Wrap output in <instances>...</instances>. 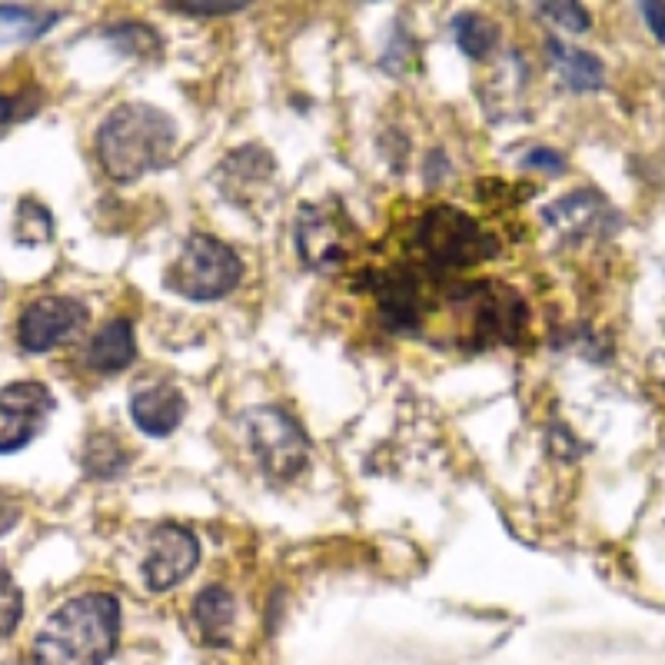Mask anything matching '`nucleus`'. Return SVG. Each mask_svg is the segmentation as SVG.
Here are the masks:
<instances>
[{
    "mask_svg": "<svg viewBox=\"0 0 665 665\" xmlns=\"http://www.w3.org/2000/svg\"><path fill=\"white\" fill-rule=\"evenodd\" d=\"M137 360V333L134 323L127 316H117L110 323H104L84 346V363L94 373H120Z\"/></svg>",
    "mask_w": 665,
    "mask_h": 665,
    "instance_id": "nucleus-11",
    "label": "nucleus"
},
{
    "mask_svg": "<svg viewBox=\"0 0 665 665\" xmlns=\"http://www.w3.org/2000/svg\"><path fill=\"white\" fill-rule=\"evenodd\" d=\"M63 20L60 10H37V7H13L0 3V43H30L40 40Z\"/></svg>",
    "mask_w": 665,
    "mask_h": 665,
    "instance_id": "nucleus-16",
    "label": "nucleus"
},
{
    "mask_svg": "<svg viewBox=\"0 0 665 665\" xmlns=\"http://www.w3.org/2000/svg\"><path fill=\"white\" fill-rule=\"evenodd\" d=\"M170 10L190 13V17H221V13H239L246 10V3H170Z\"/></svg>",
    "mask_w": 665,
    "mask_h": 665,
    "instance_id": "nucleus-24",
    "label": "nucleus"
},
{
    "mask_svg": "<svg viewBox=\"0 0 665 665\" xmlns=\"http://www.w3.org/2000/svg\"><path fill=\"white\" fill-rule=\"evenodd\" d=\"M276 174V160L270 150L263 147H239L233 150L221 167V180H223V194L229 197H243L250 201V194H256L260 187H266Z\"/></svg>",
    "mask_w": 665,
    "mask_h": 665,
    "instance_id": "nucleus-13",
    "label": "nucleus"
},
{
    "mask_svg": "<svg viewBox=\"0 0 665 665\" xmlns=\"http://www.w3.org/2000/svg\"><path fill=\"white\" fill-rule=\"evenodd\" d=\"M37 110V97H27V94H0V124H13V120H23Z\"/></svg>",
    "mask_w": 665,
    "mask_h": 665,
    "instance_id": "nucleus-23",
    "label": "nucleus"
},
{
    "mask_svg": "<svg viewBox=\"0 0 665 665\" xmlns=\"http://www.w3.org/2000/svg\"><path fill=\"white\" fill-rule=\"evenodd\" d=\"M201 563V539L194 529L180 522H160L150 532L147 559H144V583L150 593H167L190 579Z\"/></svg>",
    "mask_w": 665,
    "mask_h": 665,
    "instance_id": "nucleus-9",
    "label": "nucleus"
},
{
    "mask_svg": "<svg viewBox=\"0 0 665 665\" xmlns=\"http://www.w3.org/2000/svg\"><path fill=\"white\" fill-rule=\"evenodd\" d=\"M643 13H646V23H649V30L656 33V40H663L665 43V3L663 0H646V3H643Z\"/></svg>",
    "mask_w": 665,
    "mask_h": 665,
    "instance_id": "nucleus-25",
    "label": "nucleus"
},
{
    "mask_svg": "<svg viewBox=\"0 0 665 665\" xmlns=\"http://www.w3.org/2000/svg\"><path fill=\"white\" fill-rule=\"evenodd\" d=\"M50 239H53V214L33 197H20L17 214H13V243L23 250H33Z\"/></svg>",
    "mask_w": 665,
    "mask_h": 665,
    "instance_id": "nucleus-19",
    "label": "nucleus"
},
{
    "mask_svg": "<svg viewBox=\"0 0 665 665\" xmlns=\"http://www.w3.org/2000/svg\"><path fill=\"white\" fill-rule=\"evenodd\" d=\"M243 280V260L211 233H194L167 273V290L190 303H214L229 296Z\"/></svg>",
    "mask_w": 665,
    "mask_h": 665,
    "instance_id": "nucleus-4",
    "label": "nucleus"
},
{
    "mask_svg": "<svg viewBox=\"0 0 665 665\" xmlns=\"http://www.w3.org/2000/svg\"><path fill=\"white\" fill-rule=\"evenodd\" d=\"M190 616H194V626L201 633L204 643L211 646H226L229 643V633L236 626V599L233 593L221 586V583H211L207 589H201L194 596V606H190Z\"/></svg>",
    "mask_w": 665,
    "mask_h": 665,
    "instance_id": "nucleus-14",
    "label": "nucleus"
},
{
    "mask_svg": "<svg viewBox=\"0 0 665 665\" xmlns=\"http://www.w3.org/2000/svg\"><path fill=\"white\" fill-rule=\"evenodd\" d=\"M659 373H663V380H665V356H659Z\"/></svg>",
    "mask_w": 665,
    "mask_h": 665,
    "instance_id": "nucleus-27",
    "label": "nucleus"
},
{
    "mask_svg": "<svg viewBox=\"0 0 665 665\" xmlns=\"http://www.w3.org/2000/svg\"><path fill=\"white\" fill-rule=\"evenodd\" d=\"M17 522H20V506H17L13 499L0 496V536H3V532H10Z\"/></svg>",
    "mask_w": 665,
    "mask_h": 665,
    "instance_id": "nucleus-26",
    "label": "nucleus"
},
{
    "mask_svg": "<svg viewBox=\"0 0 665 665\" xmlns=\"http://www.w3.org/2000/svg\"><path fill=\"white\" fill-rule=\"evenodd\" d=\"M522 167L526 170H546V174H566V157L552 147H532L522 157Z\"/></svg>",
    "mask_w": 665,
    "mask_h": 665,
    "instance_id": "nucleus-22",
    "label": "nucleus"
},
{
    "mask_svg": "<svg viewBox=\"0 0 665 665\" xmlns=\"http://www.w3.org/2000/svg\"><path fill=\"white\" fill-rule=\"evenodd\" d=\"M87 323V306L74 296L30 300L17 316V343L23 353H50Z\"/></svg>",
    "mask_w": 665,
    "mask_h": 665,
    "instance_id": "nucleus-8",
    "label": "nucleus"
},
{
    "mask_svg": "<svg viewBox=\"0 0 665 665\" xmlns=\"http://www.w3.org/2000/svg\"><path fill=\"white\" fill-rule=\"evenodd\" d=\"M57 410V397L40 380L0 387V456H13L33 443Z\"/></svg>",
    "mask_w": 665,
    "mask_h": 665,
    "instance_id": "nucleus-7",
    "label": "nucleus"
},
{
    "mask_svg": "<svg viewBox=\"0 0 665 665\" xmlns=\"http://www.w3.org/2000/svg\"><path fill=\"white\" fill-rule=\"evenodd\" d=\"M413 246L430 273H456L499 253V239L456 207L427 211L417 223Z\"/></svg>",
    "mask_w": 665,
    "mask_h": 665,
    "instance_id": "nucleus-3",
    "label": "nucleus"
},
{
    "mask_svg": "<svg viewBox=\"0 0 665 665\" xmlns=\"http://www.w3.org/2000/svg\"><path fill=\"white\" fill-rule=\"evenodd\" d=\"M187 417V397L167 380H140L130 390V420L144 437L164 440Z\"/></svg>",
    "mask_w": 665,
    "mask_h": 665,
    "instance_id": "nucleus-10",
    "label": "nucleus"
},
{
    "mask_svg": "<svg viewBox=\"0 0 665 665\" xmlns=\"http://www.w3.org/2000/svg\"><path fill=\"white\" fill-rule=\"evenodd\" d=\"M606 217L616 221V214L609 211L606 197L596 190H579L569 194L563 201H556L552 207L542 211V221L552 229L566 233V236H586V233H599V226H606Z\"/></svg>",
    "mask_w": 665,
    "mask_h": 665,
    "instance_id": "nucleus-12",
    "label": "nucleus"
},
{
    "mask_svg": "<svg viewBox=\"0 0 665 665\" xmlns=\"http://www.w3.org/2000/svg\"><path fill=\"white\" fill-rule=\"evenodd\" d=\"M243 437L270 482L296 479L310 462L306 430L280 407H253L243 413Z\"/></svg>",
    "mask_w": 665,
    "mask_h": 665,
    "instance_id": "nucleus-5",
    "label": "nucleus"
},
{
    "mask_svg": "<svg viewBox=\"0 0 665 665\" xmlns=\"http://www.w3.org/2000/svg\"><path fill=\"white\" fill-rule=\"evenodd\" d=\"M84 472L94 476V479H114L127 469L130 462V449L120 443L117 437L110 433H97L90 437L87 446H84Z\"/></svg>",
    "mask_w": 665,
    "mask_h": 665,
    "instance_id": "nucleus-17",
    "label": "nucleus"
},
{
    "mask_svg": "<svg viewBox=\"0 0 665 665\" xmlns=\"http://www.w3.org/2000/svg\"><path fill=\"white\" fill-rule=\"evenodd\" d=\"M293 239H296V253L303 266L330 273L350 260L356 246V223L350 221L346 207L333 197V201L310 204L300 211Z\"/></svg>",
    "mask_w": 665,
    "mask_h": 665,
    "instance_id": "nucleus-6",
    "label": "nucleus"
},
{
    "mask_svg": "<svg viewBox=\"0 0 665 665\" xmlns=\"http://www.w3.org/2000/svg\"><path fill=\"white\" fill-rule=\"evenodd\" d=\"M20 619H23V593L13 583V576L0 569V646L13 636Z\"/></svg>",
    "mask_w": 665,
    "mask_h": 665,
    "instance_id": "nucleus-20",
    "label": "nucleus"
},
{
    "mask_svg": "<svg viewBox=\"0 0 665 665\" xmlns=\"http://www.w3.org/2000/svg\"><path fill=\"white\" fill-rule=\"evenodd\" d=\"M104 174L117 184H134L154 170H164L177 150V124L167 110L130 100L114 107L94 137Z\"/></svg>",
    "mask_w": 665,
    "mask_h": 665,
    "instance_id": "nucleus-2",
    "label": "nucleus"
},
{
    "mask_svg": "<svg viewBox=\"0 0 665 665\" xmlns=\"http://www.w3.org/2000/svg\"><path fill=\"white\" fill-rule=\"evenodd\" d=\"M546 50H549L552 67L559 70L563 84L573 94H593V90L606 87V67H603V60L596 53L579 50V47H566L556 37H546Z\"/></svg>",
    "mask_w": 665,
    "mask_h": 665,
    "instance_id": "nucleus-15",
    "label": "nucleus"
},
{
    "mask_svg": "<svg viewBox=\"0 0 665 665\" xmlns=\"http://www.w3.org/2000/svg\"><path fill=\"white\" fill-rule=\"evenodd\" d=\"M539 13L552 23H559L563 30H573V33H583L593 27V17L586 13L583 3H539Z\"/></svg>",
    "mask_w": 665,
    "mask_h": 665,
    "instance_id": "nucleus-21",
    "label": "nucleus"
},
{
    "mask_svg": "<svg viewBox=\"0 0 665 665\" xmlns=\"http://www.w3.org/2000/svg\"><path fill=\"white\" fill-rule=\"evenodd\" d=\"M124 609L114 593L60 603L30 643V665H107L117 653Z\"/></svg>",
    "mask_w": 665,
    "mask_h": 665,
    "instance_id": "nucleus-1",
    "label": "nucleus"
},
{
    "mask_svg": "<svg viewBox=\"0 0 665 665\" xmlns=\"http://www.w3.org/2000/svg\"><path fill=\"white\" fill-rule=\"evenodd\" d=\"M452 37L459 43V50L469 57V60H486L492 50H496V40H499V27L482 17V13H459L452 20Z\"/></svg>",
    "mask_w": 665,
    "mask_h": 665,
    "instance_id": "nucleus-18",
    "label": "nucleus"
}]
</instances>
